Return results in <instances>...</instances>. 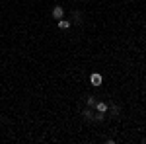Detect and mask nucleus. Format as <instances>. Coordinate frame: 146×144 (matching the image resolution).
Here are the masks:
<instances>
[{
  "mask_svg": "<svg viewBox=\"0 0 146 144\" xmlns=\"http://www.w3.org/2000/svg\"><path fill=\"white\" fill-rule=\"evenodd\" d=\"M82 117H84L86 121H94V119H96V115H94V107H86V109L82 111Z\"/></svg>",
  "mask_w": 146,
  "mask_h": 144,
  "instance_id": "f257e3e1",
  "label": "nucleus"
},
{
  "mask_svg": "<svg viewBox=\"0 0 146 144\" xmlns=\"http://www.w3.org/2000/svg\"><path fill=\"white\" fill-rule=\"evenodd\" d=\"M53 18H55V20H62V18H64V8H62V6H55V8H53Z\"/></svg>",
  "mask_w": 146,
  "mask_h": 144,
  "instance_id": "f03ea898",
  "label": "nucleus"
},
{
  "mask_svg": "<svg viewBox=\"0 0 146 144\" xmlns=\"http://www.w3.org/2000/svg\"><path fill=\"white\" fill-rule=\"evenodd\" d=\"M90 82L94 84V86H96V88H98V86H101V82H103V78H101V74H98V72H94V74L90 76Z\"/></svg>",
  "mask_w": 146,
  "mask_h": 144,
  "instance_id": "7ed1b4c3",
  "label": "nucleus"
},
{
  "mask_svg": "<svg viewBox=\"0 0 146 144\" xmlns=\"http://www.w3.org/2000/svg\"><path fill=\"white\" fill-rule=\"evenodd\" d=\"M109 109V105L105 103V101H96V111H100V113H107Z\"/></svg>",
  "mask_w": 146,
  "mask_h": 144,
  "instance_id": "20e7f679",
  "label": "nucleus"
},
{
  "mask_svg": "<svg viewBox=\"0 0 146 144\" xmlns=\"http://www.w3.org/2000/svg\"><path fill=\"white\" fill-rule=\"evenodd\" d=\"M109 113H111V117H113V119H117V117L121 115V107H119V105H111Z\"/></svg>",
  "mask_w": 146,
  "mask_h": 144,
  "instance_id": "39448f33",
  "label": "nucleus"
},
{
  "mask_svg": "<svg viewBox=\"0 0 146 144\" xmlns=\"http://www.w3.org/2000/svg\"><path fill=\"white\" fill-rule=\"evenodd\" d=\"M56 25H58V29H68V27L72 25V22H68V20H58Z\"/></svg>",
  "mask_w": 146,
  "mask_h": 144,
  "instance_id": "423d86ee",
  "label": "nucleus"
},
{
  "mask_svg": "<svg viewBox=\"0 0 146 144\" xmlns=\"http://www.w3.org/2000/svg\"><path fill=\"white\" fill-rule=\"evenodd\" d=\"M96 100H98V98H94V96L86 98V107H96Z\"/></svg>",
  "mask_w": 146,
  "mask_h": 144,
  "instance_id": "0eeeda50",
  "label": "nucleus"
},
{
  "mask_svg": "<svg viewBox=\"0 0 146 144\" xmlns=\"http://www.w3.org/2000/svg\"><path fill=\"white\" fill-rule=\"evenodd\" d=\"M72 20H74V23H82V14L80 12H74L72 14Z\"/></svg>",
  "mask_w": 146,
  "mask_h": 144,
  "instance_id": "6e6552de",
  "label": "nucleus"
},
{
  "mask_svg": "<svg viewBox=\"0 0 146 144\" xmlns=\"http://www.w3.org/2000/svg\"><path fill=\"white\" fill-rule=\"evenodd\" d=\"M103 119H105V113H100V111H98V115H96V119H94V121L101 123V121H103Z\"/></svg>",
  "mask_w": 146,
  "mask_h": 144,
  "instance_id": "1a4fd4ad",
  "label": "nucleus"
},
{
  "mask_svg": "<svg viewBox=\"0 0 146 144\" xmlns=\"http://www.w3.org/2000/svg\"><path fill=\"white\" fill-rule=\"evenodd\" d=\"M142 142H144V144H146V138H144V140H142Z\"/></svg>",
  "mask_w": 146,
  "mask_h": 144,
  "instance_id": "9d476101",
  "label": "nucleus"
}]
</instances>
